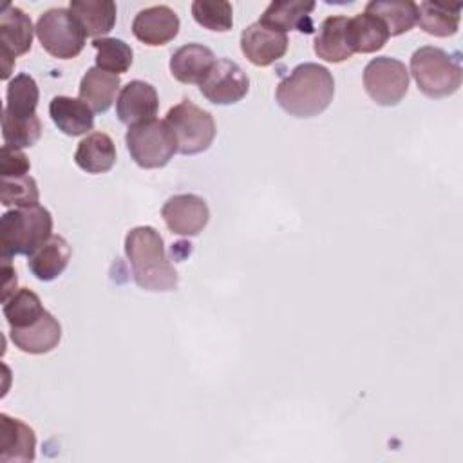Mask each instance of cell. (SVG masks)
<instances>
[{"mask_svg":"<svg viewBox=\"0 0 463 463\" xmlns=\"http://www.w3.org/2000/svg\"><path fill=\"white\" fill-rule=\"evenodd\" d=\"M125 255L134 282L145 291H174L179 277L166 257L165 242L152 226H136L125 237Z\"/></svg>","mask_w":463,"mask_h":463,"instance_id":"obj_1","label":"cell"},{"mask_svg":"<svg viewBox=\"0 0 463 463\" xmlns=\"http://www.w3.org/2000/svg\"><path fill=\"white\" fill-rule=\"evenodd\" d=\"M335 96V80L327 67L313 61L297 65L279 85V107L295 118H313L324 112Z\"/></svg>","mask_w":463,"mask_h":463,"instance_id":"obj_2","label":"cell"},{"mask_svg":"<svg viewBox=\"0 0 463 463\" xmlns=\"http://www.w3.org/2000/svg\"><path fill=\"white\" fill-rule=\"evenodd\" d=\"M52 235V215L42 204L9 210L0 219L2 259L31 255Z\"/></svg>","mask_w":463,"mask_h":463,"instance_id":"obj_3","label":"cell"},{"mask_svg":"<svg viewBox=\"0 0 463 463\" xmlns=\"http://www.w3.org/2000/svg\"><path fill=\"white\" fill-rule=\"evenodd\" d=\"M411 74L418 89L432 99L452 96L461 85L459 60L434 45H423L412 52Z\"/></svg>","mask_w":463,"mask_h":463,"instance_id":"obj_4","label":"cell"},{"mask_svg":"<svg viewBox=\"0 0 463 463\" xmlns=\"http://www.w3.org/2000/svg\"><path fill=\"white\" fill-rule=\"evenodd\" d=\"M125 143L134 163L141 168H163L177 152V137L163 119H148L128 127Z\"/></svg>","mask_w":463,"mask_h":463,"instance_id":"obj_5","label":"cell"},{"mask_svg":"<svg viewBox=\"0 0 463 463\" xmlns=\"http://www.w3.org/2000/svg\"><path fill=\"white\" fill-rule=\"evenodd\" d=\"M165 121L177 137V152L183 156L201 154L210 148L215 137V121L208 110H203L190 99L174 105Z\"/></svg>","mask_w":463,"mask_h":463,"instance_id":"obj_6","label":"cell"},{"mask_svg":"<svg viewBox=\"0 0 463 463\" xmlns=\"http://www.w3.org/2000/svg\"><path fill=\"white\" fill-rule=\"evenodd\" d=\"M34 29L42 47L60 60L78 56L87 38L80 22L65 7H52L42 13Z\"/></svg>","mask_w":463,"mask_h":463,"instance_id":"obj_7","label":"cell"},{"mask_svg":"<svg viewBox=\"0 0 463 463\" xmlns=\"http://www.w3.org/2000/svg\"><path fill=\"white\" fill-rule=\"evenodd\" d=\"M364 87L374 103L394 107L409 90V71L405 63L396 58H373L364 69Z\"/></svg>","mask_w":463,"mask_h":463,"instance_id":"obj_8","label":"cell"},{"mask_svg":"<svg viewBox=\"0 0 463 463\" xmlns=\"http://www.w3.org/2000/svg\"><path fill=\"white\" fill-rule=\"evenodd\" d=\"M33 22L20 7L4 4L0 11V58H2V80H7L14 58L25 54L33 43Z\"/></svg>","mask_w":463,"mask_h":463,"instance_id":"obj_9","label":"cell"},{"mask_svg":"<svg viewBox=\"0 0 463 463\" xmlns=\"http://www.w3.org/2000/svg\"><path fill=\"white\" fill-rule=\"evenodd\" d=\"M199 90L210 103L233 105L248 94L250 80L235 61L221 58L199 83Z\"/></svg>","mask_w":463,"mask_h":463,"instance_id":"obj_10","label":"cell"},{"mask_svg":"<svg viewBox=\"0 0 463 463\" xmlns=\"http://www.w3.org/2000/svg\"><path fill=\"white\" fill-rule=\"evenodd\" d=\"M161 217L172 233L195 237L206 228L210 210L203 197L195 194H177L163 204Z\"/></svg>","mask_w":463,"mask_h":463,"instance_id":"obj_11","label":"cell"},{"mask_svg":"<svg viewBox=\"0 0 463 463\" xmlns=\"http://www.w3.org/2000/svg\"><path fill=\"white\" fill-rule=\"evenodd\" d=\"M289 40L286 33L264 27L259 22L250 24L241 33L242 54L257 67H268L280 60L288 51Z\"/></svg>","mask_w":463,"mask_h":463,"instance_id":"obj_12","label":"cell"},{"mask_svg":"<svg viewBox=\"0 0 463 463\" xmlns=\"http://www.w3.org/2000/svg\"><path fill=\"white\" fill-rule=\"evenodd\" d=\"M157 109V90L143 80L128 81L125 87H121L119 96L116 99V116L127 127L154 119Z\"/></svg>","mask_w":463,"mask_h":463,"instance_id":"obj_13","label":"cell"},{"mask_svg":"<svg viewBox=\"0 0 463 463\" xmlns=\"http://www.w3.org/2000/svg\"><path fill=\"white\" fill-rule=\"evenodd\" d=\"M179 16L168 5H152L141 9L132 22L134 36L145 45H165L172 42L179 33Z\"/></svg>","mask_w":463,"mask_h":463,"instance_id":"obj_14","label":"cell"},{"mask_svg":"<svg viewBox=\"0 0 463 463\" xmlns=\"http://www.w3.org/2000/svg\"><path fill=\"white\" fill-rule=\"evenodd\" d=\"M36 456V434L18 418L0 414V463H29Z\"/></svg>","mask_w":463,"mask_h":463,"instance_id":"obj_15","label":"cell"},{"mask_svg":"<svg viewBox=\"0 0 463 463\" xmlns=\"http://www.w3.org/2000/svg\"><path fill=\"white\" fill-rule=\"evenodd\" d=\"M315 2L311 0H273L259 18V24L273 31H291L298 29L302 33H311V11Z\"/></svg>","mask_w":463,"mask_h":463,"instance_id":"obj_16","label":"cell"},{"mask_svg":"<svg viewBox=\"0 0 463 463\" xmlns=\"http://www.w3.org/2000/svg\"><path fill=\"white\" fill-rule=\"evenodd\" d=\"M215 54L203 43L181 45L170 58V72L181 83H201L215 65Z\"/></svg>","mask_w":463,"mask_h":463,"instance_id":"obj_17","label":"cell"},{"mask_svg":"<svg viewBox=\"0 0 463 463\" xmlns=\"http://www.w3.org/2000/svg\"><path fill=\"white\" fill-rule=\"evenodd\" d=\"M72 250L61 235H51L42 246L27 255L29 271L43 282L54 280L63 273L71 260Z\"/></svg>","mask_w":463,"mask_h":463,"instance_id":"obj_18","label":"cell"},{"mask_svg":"<svg viewBox=\"0 0 463 463\" xmlns=\"http://www.w3.org/2000/svg\"><path fill=\"white\" fill-rule=\"evenodd\" d=\"M13 344L29 354H45L58 347L61 340V326L49 311L27 327L11 329Z\"/></svg>","mask_w":463,"mask_h":463,"instance_id":"obj_19","label":"cell"},{"mask_svg":"<svg viewBox=\"0 0 463 463\" xmlns=\"http://www.w3.org/2000/svg\"><path fill=\"white\" fill-rule=\"evenodd\" d=\"M49 116L67 136H83L94 127V112L80 99L69 96H54L49 103Z\"/></svg>","mask_w":463,"mask_h":463,"instance_id":"obj_20","label":"cell"},{"mask_svg":"<svg viewBox=\"0 0 463 463\" xmlns=\"http://www.w3.org/2000/svg\"><path fill=\"white\" fill-rule=\"evenodd\" d=\"M121 87V80L118 74L101 71L98 67L87 69L80 81V99L92 112H107L116 99V94Z\"/></svg>","mask_w":463,"mask_h":463,"instance_id":"obj_21","label":"cell"},{"mask_svg":"<svg viewBox=\"0 0 463 463\" xmlns=\"http://www.w3.org/2000/svg\"><path fill=\"white\" fill-rule=\"evenodd\" d=\"M347 16L335 14L327 16L315 36V52L318 58L340 63L353 56V51L347 42Z\"/></svg>","mask_w":463,"mask_h":463,"instance_id":"obj_22","label":"cell"},{"mask_svg":"<svg viewBox=\"0 0 463 463\" xmlns=\"http://www.w3.org/2000/svg\"><path fill=\"white\" fill-rule=\"evenodd\" d=\"M74 163L87 174L109 172L116 163V146L109 134L90 132L78 143Z\"/></svg>","mask_w":463,"mask_h":463,"instance_id":"obj_23","label":"cell"},{"mask_svg":"<svg viewBox=\"0 0 463 463\" xmlns=\"http://www.w3.org/2000/svg\"><path fill=\"white\" fill-rule=\"evenodd\" d=\"M69 11L80 22L87 36L103 38L116 24V4L112 0H71Z\"/></svg>","mask_w":463,"mask_h":463,"instance_id":"obj_24","label":"cell"},{"mask_svg":"<svg viewBox=\"0 0 463 463\" xmlns=\"http://www.w3.org/2000/svg\"><path fill=\"white\" fill-rule=\"evenodd\" d=\"M387 40H389L387 27L374 14H369L364 11L347 20V42L353 54L376 52L385 45Z\"/></svg>","mask_w":463,"mask_h":463,"instance_id":"obj_25","label":"cell"},{"mask_svg":"<svg viewBox=\"0 0 463 463\" xmlns=\"http://www.w3.org/2000/svg\"><path fill=\"white\" fill-rule=\"evenodd\" d=\"M365 13L380 18L389 36L407 33L418 22V4L411 0H371L365 5Z\"/></svg>","mask_w":463,"mask_h":463,"instance_id":"obj_26","label":"cell"},{"mask_svg":"<svg viewBox=\"0 0 463 463\" xmlns=\"http://www.w3.org/2000/svg\"><path fill=\"white\" fill-rule=\"evenodd\" d=\"M461 4H436V2H420L418 5V22L420 27L432 36H452L459 27Z\"/></svg>","mask_w":463,"mask_h":463,"instance_id":"obj_27","label":"cell"},{"mask_svg":"<svg viewBox=\"0 0 463 463\" xmlns=\"http://www.w3.org/2000/svg\"><path fill=\"white\" fill-rule=\"evenodd\" d=\"M2 313L9 324L11 329H20L27 327L38 318H42L47 309L43 307L40 297L29 289V288H20L16 289L5 302H2Z\"/></svg>","mask_w":463,"mask_h":463,"instance_id":"obj_28","label":"cell"},{"mask_svg":"<svg viewBox=\"0 0 463 463\" xmlns=\"http://www.w3.org/2000/svg\"><path fill=\"white\" fill-rule=\"evenodd\" d=\"M38 85L33 76L22 72L16 74L9 83H7V92H5V105L4 112L14 118H29L36 114V105H38Z\"/></svg>","mask_w":463,"mask_h":463,"instance_id":"obj_29","label":"cell"},{"mask_svg":"<svg viewBox=\"0 0 463 463\" xmlns=\"http://www.w3.org/2000/svg\"><path fill=\"white\" fill-rule=\"evenodd\" d=\"M96 49V67L112 74H123L130 69L134 52L128 43L119 38H96L92 40Z\"/></svg>","mask_w":463,"mask_h":463,"instance_id":"obj_30","label":"cell"},{"mask_svg":"<svg viewBox=\"0 0 463 463\" xmlns=\"http://www.w3.org/2000/svg\"><path fill=\"white\" fill-rule=\"evenodd\" d=\"M42 136V123L40 118L29 116V118H14L2 110V137L5 145L25 148L33 146Z\"/></svg>","mask_w":463,"mask_h":463,"instance_id":"obj_31","label":"cell"},{"mask_svg":"<svg viewBox=\"0 0 463 463\" xmlns=\"http://www.w3.org/2000/svg\"><path fill=\"white\" fill-rule=\"evenodd\" d=\"M194 20L210 31H230L233 25V9L226 0H195L192 2Z\"/></svg>","mask_w":463,"mask_h":463,"instance_id":"obj_32","label":"cell"},{"mask_svg":"<svg viewBox=\"0 0 463 463\" xmlns=\"http://www.w3.org/2000/svg\"><path fill=\"white\" fill-rule=\"evenodd\" d=\"M38 184L29 174L18 177H0V203L4 206L22 208L38 204Z\"/></svg>","mask_w":463,"mask_h":463,"instance_id":"obj_33","label":"cell"},{"mask_svg":"<svg viewBox=\"0 0 463 463\" xmlns=\"http://www.w3.org/2000/svg\"><path fill=\"white\" fill-rule=\"evenodd\" d=\"M31 170V163L22 148L4 145L0 157V177H18L27 175Z\"/></svg>","mask_w":463,"mask_h":463,"instance_id":"obj_34","label":"cell"},{"mask_svg":"<svg viewBox=\"0 0 463 463\" xmlns=\"http://www.w3.org/2000/svg\"><path fill=\"white\" fill-rule=\"evenodd\" d=\"M2 273H4V280H2V302H5L14 291H16V271L11 266L9 259H2Z\"/></svg>","mask_w":463,"mask_h":463,"instance_id":"obj_35","label":"cell"}]
</instances>
